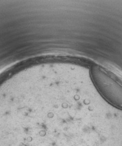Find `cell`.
I'll use <instances>...</instances> for the list:
<instances>
[{
    "label": "cell",
    "instance_id": "cell-1",
    "mask_svg": "<svg viewBox=\"0 0 122 146\" xmlns=\"http://www.w3.org/2000/svg\"><path fill=\"white\" fill-rule=\"evenodd\" d=\"M93 82L99 92L112 105L122 110V82L112 71L94 67L91 71Z\"/></svg>",
    "mask_w": 122,
    "mask_h": 146
}]
</instances>
